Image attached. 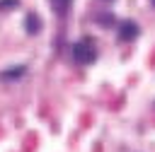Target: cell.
I'll list each match as a JSON object with an SVG mask.
<instances>
[{
  "instance_id": "6da1fadb",
  "label": "cell",
  "mask_w": 155,
  "mask_h": 152,
  "mask_svg": "<svg viewBox=\"0 0 155 152\" xmlns=\"http://www.w3.org/2000/svg\"><path fill=\"white\" fill-rule=\"evenodd\" d=\"M73 58H75L78 63H82V65L92 63V60L97 58V51H94L92 41H90V39H82V41H78V43L73 46Z\"/></svg>"
},
{
  "instance_id": "7a4b0ae2",
  "label": "cell",
  "mask_w": 155,
  "mask_h": 152,
  "mask_svg": "<svg viewBox=\"0 0 155 152\" xmlns=\"http://www.w3.org/2000/svg\"><path fill=\"white\" fill-rule=\"evenodd\" d=\"M119 34H121V39H124V41H131V39H136L138 27H136L133 22H121V24H119Z\"/></svg>"
},
{
  "instance_id": "3957f363",
  "label": "cell",
  "mask_w": 155,
  "mask_h": 152,
  "mask_svg": "<svg viewBox=\"0 0 155 152\" xmlns=\"http://www.w3.org/2000/svg\"><path fill=\"white\" fill-rule=\"evenodd\" d=\"M24 29H27V34H39L41 31V22H39V17L36 14H27V19H24Z\"/></svg>"
},
{
  "instance_id": "277c9868",
  "label": "cell",
  "mask_w": 155,
  "mask_h": 152,
  "mask_svg": "<svg viewBox=\"0 0 155 152\" xmlns=\"http://www.w3.org/2000/svg\"><path fill=\"white\" fill-rule=\"evenodd\" d=\"M24 72H27V68L22 65V68H12V70H5V72H0V77H2V80H19Z\"/></svg>"
},
{
  "instance_id": "5b68a950",
  "label": "cell",
  "mask_w": 155,
  "mask_h": 152,
  "mask_svg": "<svg viewBox=\"0 0 155 152\" xmlns=\"http://www.w3.org/2000/svg\"><path fill=\"white\" fill-rule=\"evenodd\" d=\"M51 2H53V7H56L58 12H65L68 5H70V0H51Z\"/></svg>"
},
{
  "instance_id": "8992f818",
  "label": "cell",
  "mask_w": 155,
  "mask_h": 152,
  "mask_svg": "<svg viewBox=\"0 0 155 152\" xmlns=\"http://www.w3.org/2000/svg\"><path fill=\"white\" fill-rule=\"evenodd\" d=\"M17 7V0H0V10H12Z\"/></svg>"
},
{
  "instance_id": "52a82bcc",
  "label": "cell",
  "mask_w": 155,
  "mask_h": 152,
  "mask_svg": "<svg viewBox=\"0 0 155 152\" xmlns=\"http://www.w3.org/2000/svg\"><path fill=\"white\" fill-rule=\"evenodd\" d=\"M104 2H111V0H104Z\"/></svg>"
},
{
  "instance_id": "ba28073f",
  "label": "cell",
  "mask_w": 155,
  "mask_h": 152,
  "mask_svg": "<svg viewBox=\"0 0 155 152\" xmlns=\"http://www.w3.org/2000/svg\"><path fill=\"white\" fill-rule=\"evenodd\" d=\"M153 2H155V0H153Z\"/></svg>"
}]
</instances>
